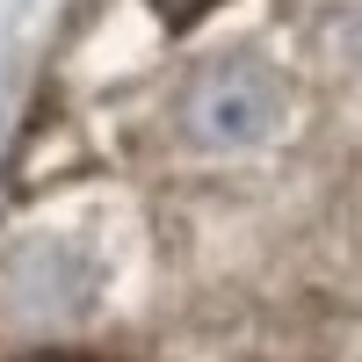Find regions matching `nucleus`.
Returning a JSON list of instances; mask_svg holds the SVG:
<instances>
[{"label":"nucleus","instance_id":"nucleus-1","mask_svg":"<svg viewBox=\"0 0 362 362\" xmlns=\"http://www.w3.org/2000/svg\"><path fill=\"white\" fill-rule=\"evenodd\" d=\"M283 116V80L261 66V58H218L189 80L181 95V131L210 153H239V145H261Z\"/></svg>","mask_w":362,"mask_h":362},{"label":"nucleus","instance_id":"nucleus-4","mask_svg":"<svg viewBox=\"0 0 362 362\" xmlns=\"http://www.w3.org/2000/svg\"><path fill=\"white\" fill-rule=\"evenodd\" d=\"M29 362H80V355H29Z\"/></svg>","mask_w":362,"mask_h":362},{"label":"nucleus","instance_id":"nucleus-2","mask_svg":"<svg viewBox=\"0 0 362 362\" xmlns=\"http://www.w3.org/2000/svg\"><path fill=\"white\" fill-rule=\"evenodd\" d=\"M145 8H160V22H174V29H189L196 15H210L218 0H145Z\"/></svg>","mask_w":362,"mask_h":362},{"label":"nucleus","instance_id":"nucleus-3","mask_svg":"<svg viewBox=\"0 0 362 362\" xmlns=\"http://www.w3.org/2000/svg\"><path fill=\"white\" fill-rule=\"evenodd\" d=\"M348 44H355V58H362V8H355V22H348Z\"/></svg>","mask_w":362,"mask_h":362}]
</instances>
